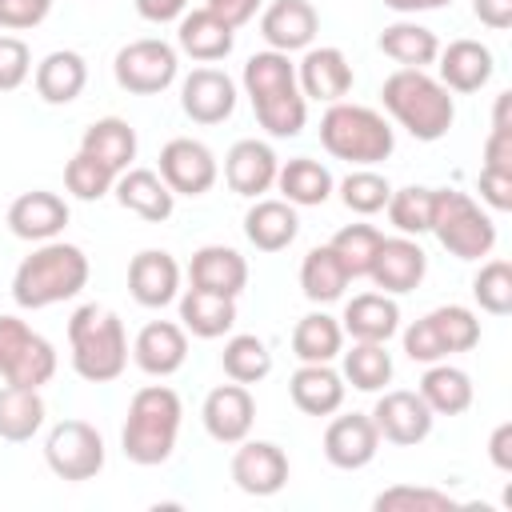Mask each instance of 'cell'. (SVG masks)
<instances>
[{
  "label": "cell",
  "instance_id": "19",
  "mask_svg": "<svg viewBox=\"0 0 512 512\" xmlns=\"http://www.w3.org/2000/svg\"><path fill=\"white\" fill-rule=\"evenodd\" d=\"M376 448H380V432H376L372 416L352 412V416H336L324 428V456L336 468H348V472L364 468V464H372Z\"/></svg>",
  "mask_w": 512,
  "mask_h": 512
},
{
  "label": "cell",
  "instance_id": "26",
  "mask_svg": "<svg viewBox=\"0 0 512 512\" xmlns=\"http://www.w3.org/2000/svg\"><path fill=\"white\" fill-rule=\"evenodd\" d=\"M112 188H116V200H120L128 212H136V216H144V220H152V224L168 220L172 208H176V192H172L156 172H148V168H124V176H120Z\"/></svg>",
  "mask_w": 512,
  "mask_h": 512
},
{
  "label": "cell",
  "instance_id": "34",
  "mask_svg": "<svg viewBox=\"0 0 512 512\" xmlns=\"http://www.w3.org/2000/svg\"><path fill=\"white\" fill-rule=\"evenodd\" d=\"M80 152H88L92 160H100L104 168H112V172L120 176V172L136 160V132L128 128V120L104 116V120H96V124L84 132Z\"/></svg>",
  "mask_w": 512,
  "mask_h": 512
},
{
  "label": "cell",
  "instance_id": "5",
  "mask_svg": "<svg viewBox=\"0 0 512 512\" xmlns=\"http://www.w3.org/2000/svg\"><path fill=\"white\" fill-rule=\"evenodd\" d=\"M68 344H72V368L88 384H108L128 364V336L124 320L104 304H84L68 320Z\"/></svg>",
  "mask_w": 512,
  "mask_h": 512
},
{
  "label": "cell",
  "instance_id": "24",
  "mask_svg": "<svg viewBox=\"0 0 512 512\" xmlns=\"http://www.w3.org/2000/svg\"><path fill=\"white\" fill-rule=\"evenodd\" d=\"M188 356V340L184 328L172 320H152L140 328L136 344H132V360L148 372V376H172Z\"/></svg>",
  "mask_w": 512,
  "mask_h": 512
},
{
  "label": "cell",
  "instance_id": "44",
  "mask_svg": "<svg viewBox=\"0 0 512 512\" xmlns=\"http://www.w3.org/2000/svg\"><path fill=\"white\" fill-rule=\"evenodd\" d=\"M388 220H392V228L396 232H404V236H420V232H428V224H432V188H400V192H392L388 196Z\"/></svg>",
  "mask_w": 512,
  "mask_h": 512
},
{
  "label": "cell",
  "instance_id": "3",
  "mask_svg": "<svg viewBox=\"0 0 512 512\" xmlns=\"http://www.w3.org/2000/svg\"><path fill=\"white\" fill-rule=\"evenodd\" d=\"M380 96H384V108L392 112V120L424 144L440 140L456 120V104H452L448 88L440 80H432L424 68H396L384 80Z\"/></svg>",
  "mask_w": 512,
  "mask_h": 512
},
{
  "label": "cell",
  "instance_id": "28",
  "mask_svg": "<svg viewBox=\"0 0 512 512\" xmlns=\"http://www.w3.org/2000/svg\"><path fill=\"white\" fill-rule=\"evenodd\" d=\"M440 56V84L452 92H476L492 80V52L480 40H452Z\"/></svg>",
  "mask_w": 512,
  "mask_h": 512
},
{
  "label": "cell",
  "instance_id": "42",
  "mask_svg": "<svg viewBox=\"0 0 512 512\" xmlns=\"http://www.w3.org/2000/svg\"><path fill=\"white\" fill-rule=\"evenodd\" d=\"M344 376L352 380V388L360 392H380L392 380V356L384 352V344L376 340H356L344 352Z\"/></svg>",
  "mask_w": 512,
  "mask_h": 512
},
{
  "label": "cell",
  "instance_id": "51",
  "mask_svg": "<svg viewBox=\"0 0 512 512\" xmlns=\"http://www.w3.org/2000/svg\"><path fill=\"white\" fill-rule=\"evenodd\" d=\"M480 200H488L496 212H508L512 208V172L480 168Z\"/></svg>",
  "mask_w": 512,
  "mask_h": 512
},
{
  "label": "cell",
  "instance_id": "1",
  "mask_svg": "<svg viewBox=\"0 0 512 512\" xmlns=\"http://www.w3.org/2000/svg\"><path fill=\"white\" fill-rule=\"evenodd\" d=\"M244 92L252 96L256 120L260 128H268V136H300L304 120H308V100L296 84V68L288 60V52H256L244 64Z\"/></svg>",
  "mask_w": 512,
  "mask_h": 512
},
{
  "label": "cell",
  "instance_id": "20",
  "mask_svg": "<svg viewBox=\"0 0 512 512\" xmlns=\"http://www.w3.org/2000/svg\"><path fill=\"white\" fill-rule=\"evenodd\" d=\"M276 152L264 140H236L224 156V180L236 196H260L276 184Z\"/></svg>",
  "mask_w": 512,
  "mask_h": 512
},
{
  "label": "cell",
  "instance_id": "29",
  "mask_svg": "<svg viewBox=\"0 0 512 512\" xmlns=\"http://www.w3.org/2000/svg\"><path fill=\"white\" fill-rule=\"evenodd\" d=\"M180 320H184V328L192 336L216 340L236 324V296H220V292H208V288L192 284L180 296Z\"/></svg>",
  "mask_w": 512,
  "mask_h": 512
},
{
  "label": "cell",
  "instance_id": "23",
  "mask_svg": "<svg viewBox=\"0 0 512 512\" xmlns=\"http://www.w3.org/2000/svg\"><path fill=\"white\" fill-rule=\"evenodd\" d=\"M316 24L320 16L308 0H272L260 16V36L272 44V52H296L312 44Z\"/></svg>",
  "mask_w": 512,
  "mask_h": 512
},
{
  "label": "cell",
  "instance_id": "37",
  "mask_svg": "<svg viewBox=\"0 0 512 512\" xmlns=\"http://www.w3.org/2000/svg\"><path fill=\"white\" fill-rule=\"evenodd\" d=\"M420 396L432 408V416H460L472 404V380L452 364H432L420 380Z\"/></svg>",
  "mask_w": 512,
  "mask_h": 512
},
{
  "label": "cell",
  "instance_id": "33",
  "mask_svg": "<svg viewBox=\"0 0 512 512\" xmlns=\"http://www.w3.org/2000/svg\"><path fill=\"white\" fill-rule=\"evenodd\" d=\"M396 328H400V308L384 292H360L344 308V332H352V340L388 344V336H396Z\"/></svg>",
  "mask_w": 512,
  "mask_h": 512
},
{
  "label": "cell",
  "instance_id": "13",
  "mask_svg": "<svg viewBox=\"0 0 512 512\" xmlns=\"http://www.w3.org/2000/svg\"><path fill=\"white\" fill-rule=\"evenodd\" d=\"M432 408L424 404L420 392H408V388H396V392H384L372 408V424L384 440L392 444H420L428 432H432Z\"/></svg>",
  "mask_w": 512,
  "mask_h": 512
},
{
  "label": "cell",
  "instance_id": "17",
  "mask_svg": "<svg viewBox=\"0 0 512 512\" xmlns=\"http://www.w3.org/2000/svg\"><path fill=\"white\" fill-rule=\"evenodd\" d=\"M428 272V256L424 248L412 240V236H392V240H380L376 248V260H372V280L376 288L400 296V292H412Z\"/></svg>",
  "mask_w": 512,
  "mask_h": 512
},
{
  "label": "cell",
  "instance_id": "35",
  "mask_svg": "<svg viewBox=\"0 0 512 512\" xmlns=\"http://www.w3.org/2000/svg\"><path fill=\"white\" fill-rule=\"evenodd\" d=\"M40 424H44L40 388H20V384L0 388V440L24 444L40 432Z\"/></svg>",
  "mask_w": 512,
  "mask_h": 512
},
{
  "label": "cell",
  "instance_id": "45",
  "mask_svg": "<svg viewBox=\"0 0 512 512\" xmlns=\"http://www.w3.org/2000/svg\"><path fill=\"white\" fill-rule=\"evenodd\" d=\"M472 296L484 312L508 316L512 312V264L508 260H488L472 280Z\"/></svg>",
  "mask_w": 512,
  "mask_h": 512
},
{
  "label": "cell",
  "instance_id": "30",
  "mask_svg": "<svg viewBox=\"0 0 512 512\" xmlns=\"http://www.w3.org/2000/svg\"><path fill=\"white\" fill-rule=\"evenodd\" d=\"M292 404L308 416H332L344 404V380L328 364H300L288 380Z\"/></svg>",
  "mask_w": 512,
  "mask_h": 512
},
{
  "label": "cell",
  "instance_id": "18",
  "mask_svg": "<svg viewBox=\"0 0 512 512\" xmlns=\"http://www.w3.org/2000/svg\"><path fill=\"white\" fill-rule=\"evenodd\" d=\"M128 292H132V300L144 304V308H164V304H172L176 292H180V264H176L168 252H160V248L136 252L132 264H128Z\"/></svg>",
  "mask_w": 512,
  "mask_h": 512
},
{
  "label": "cell",
  "instance_id": "46",
  "mask_svg": "<svg viewBox=\"0 0 512 512\" xmlns=\"http://www.w3.org/2000/svg\"><path fill=\"white\" fill-rule=\"evenodd\" d=\"M64 184H68V192H72L76 200H100V196L112 192L116 172L104 168L100 160H92L88 152H76V156L64 164Z\"/></svg>",
  "mask_w": 512,
  "mask_h": 512
},
{
  "label": "cell",
  "instance_id": "21",
  "mask_svg": "<svg viewBox=\"0 0 512 512\" xmlns=\"http://www.w3.org/2000/svg\"><path fill=\"white\" fill-rule=\"evenodd\" d=\"M64 224H68V204L56 192H44V188L20 192L8 208V228L20 240H40V244L56 240V232H64Z\"/></svg>",
  "mask_w": 512,
  "mask_h": 512
},
{
  "label": "cell",
  "instance_id": "16",
  "mask_svg": "<svg viewBox=\"0 0 512 512\" xmlns=\"http://www.w3.org/2000/svg\"><path fill=\"white\" fill-rule=\"evenodd\" d=\"M180 108L196 124H220L236 108V84L220 68H192L180 84Z\"/></svg>",
  "mask_w": 512,
  "mask_h": 512
},
{
  "label": "cell",
  "instance_id": "49",
  "mask_svg": "<svg viewBox=\"0 0 512 512\" xmlns=\"http://www.w3.org/2000/svg\"><path fill=\"white\" fill-rule=\"evenodd\" d=\"M32 72V56L28 44L20 36H0V92H12L28 80Z\"/></svg>",
  "mask_w": 512,
  "mask_h": 512
},
{
  "label": "cell",
  "instance_id": "57",
  "mask_svg": "<svg viewBox=\"0 0 512 512\" xmlns=\"http://www.w3.org/2000/svg\"><path fill=\"white\" fill-rule=\"evenodd\" d=\"M392 12H432V8H444L452 0H384Z\"/></svg>",
  "mask_w": 512,
  "mask_h": 512
},
{
  "label": "cell",
  "instance_id": "40",
  "mask_svg": "<svg viewBox=\"0 0 512 512\" xmlns=\"http://www.w3.org/2000/svg\"><path fill=\"white\" fill-rule=\"evenodd\" d=\"M340 344H344V328L328 312H308L292 328V352L300 356V364H328L340 352Z\"/></svg>",
  "mask_w": 512,
  "mask_h": 512
},
{
  "label": "cell",
  "instance_id": "14",
  "mask_svg": "<svg viewBox=\"0 0 512 512\" xmlns=\"http://www.w3.org/2000/svg\"><path fill=\"white\" fill-rule=\"evenodd\" d=\"M232 480L248 496H276L288 484V456L272 440H240L232 456Z\"/></svg>",
  "mask_w": 512,
  "mask_h": 512
},
{
  "label": "cell",
  "instance_id": "12",
  "mask_svg": "<svg viewBox=\"0 0 512 512\" xmlns=\"http://www.w3.org/2000/svg\"><path fill=\"white\" fill-rule=\"evenodd\" d=\"M160 180L176 196H204L216 184V156L208 152V144L176 136L160 148Z\"/></svg>",
  "mask_w": 512,
  "mask_h": 512
},
{
  "label": "cell",
  "instance_id": "32",
  "mask_svg": "<svg viewBox=\"0 0 512 512\" xmlns=\"http://www.w3.org/2000/svg\"><path fill=\"white\" fill-rule=\"evenodd\" d=\"M300 232V220H296V208L288 200H256L244 216V236L260 248V252H280L296 240Z\"/></svg>",
  "mask_w": 512,
  "mask_h": 512
},
{
  "label": "cell",
  "instance_id": "53",
  "mask_svg": "<svg viewBox=\"0 0 512 512\" xmlns=\"http://www.w3.org/2000/svg\"><path fill=\"white\" fill-rule=\"evenodd\" d=\"M472 12L480 24H488L492 32H504L512 24V0H472Z\"/></svg>",
  "mask_w": 512,
  "mask_h": 512
},
{
  "label": "cell",
  "instance_id": "43",
  "mask_svg": "<svg viewBox=\"0 0 512 512\" xmlns=\"http://www.w3.org/2000/svg\"><path fill=\"white\" fill-rule=\"evenodd\" d=\"M380 232L372 224H344L336 236H332V252L340 256V264L348 268V276H368L372 272V260H376V248H380Z\"/></svg>",
  "mask_w": 512,
  "mask_h": 512
},
{
  "label": "cell",
  "instance_id": "41",
  "mask_svg": "<svg viewBox=\"0 0 512 512\" xmlns=\"http://www.w3.org/2000/svg\"><path fill=\"white\" fill-rule=\"evenodd\" d=\"M220 364H224V376L236 380V384H256L272 372V352L260 336H232L220 352Z\"/></svg>",
  "mask_w": 512,
  "mask_h": 512
},
{
  "label": "cell",
  "instance_id": "6",
  "mask_svg": "<svg viewBox=\"0 0 512 512\" xmlns=\"http://www.w3.org/2000/svg\"><path fill=\"white\" fill-rule=\"evenodd\" d=\"M320 144L348 164H380L392 156L396 136L376 108L336 100L320 120Z\"/></svg>",
  "mask_w": 512,
  "mask_h": 512
},
{
  "label": "cell",
  "instance_id": "39",
  "mask_svg": "<svg viewBox=\"0 0 512 512\" xmlns=\"http://www.w3.org/2000/svg\"><path fill=\"white\" fill-rule=\"evenodd\" d=\"M380 52H384V56H392L400 68H424V64H432V60H436L440 40H436V32H432V28L400 20V24H388V28L380 32Z\"/></svg>",
  "mask_w": 512,
  "mask_h": 512
},
{
  "label": "cell",
  "instance_id": "11",
  "mask_svg": "<svg viewBox=\"0 0 512 512\" xmlns=\"http://www.w3.org/2000/svg\"><path fill=\"white\" fill-rule=\"evenodd\" d=\"M176 48L164 40H132L116 52V84L136 96H156L176 80Z\"/></svg>",
  "mask_w": 512,
  "mask_h": 512
},
{
  "label": "cell",
  "instance_id": "27",
  "mask_svg": "<svg viewBox=\"0 0 512 512\" xmlns=\"http://www.w3.org/2000/svg\"><path fill=\"white\" fill-rule=\"evenodd\" d=\"M176 40H180V48H184L192 60L212 64V60H224V56L232 52V44H236V28H232L228 20H220L216 12H208V8H196V12L180 16V32H176Z\"/></svg>",
  "mask_w": 512,
  "mask_h": 512
},
{
  "label": "cell",
  "instance_id": "9",
  "mask_svg": "<svg viewBox=\"0 0 512 512\" xmlns=\"http://www.w3.org/2000/svg\"><path fill=\"white\" fill-rule=\"evenodd\" d=\"M0 376L20 388H44L56 376V348L16 316H0Z\"/></svg>",
  "mask_w": 512,
  "mask_h": 512
},
{
  "label": "cell",
  "instance_id": "47",
  "mask_svg": "<svg viewBox=\"0 0 512 512\" xmlns=\"http://www.w3.org/2000/svg\"><path fill=\"white\" fill-rule=\"evenodd\" d=\"M388 196H392L388 180H384L380 172H372V168L348 172L344 184H340V200H344V208H352V212H360V216L380 212V208L388 204Z\"/></svg>",
  "mask_w": 512,
  "mask_h": 512
},
{
  "label": "cell",
  "instance_id": "54",
  "mask_svg": "<svg viewBox=\"0 0 512 512\" xmlns=\"http://www.w3.org/2000/svg\"><path fill=\"white\" fill-rule=\"evenodd\" d=\"M204 8H208V12H216L220 20H228L232 28H240V24H248V20L256 16L260 0H208Z\"/></svg>",
  "mask_w": 512,
  "mask_h": 512
},
{
  "label": "cell",
  "instance_id": "52",
  "mask_svg": "<svg viewBox=\"0 0 512 512\" xmlns=\"http://www.w3.org/2000/svg\"><path fill=\"white\" fill-rule=\"evenodd\" d=\"M484 168L492 172H512V124L508 128H496L492 124V136L484 144Z\"/></svg>",
  "mask_w": 512,
  "mask_h": 512
},
{
  "label": "cell",
  "instance_id": "48",
  "mask_svg": "<svg viewBox=\"0 0 512 512\" xmlns=\"http://www.w3.org/2000/svg\"><path fill=\"white\" fill-rule=\"evenodd\" d=\"M372 504H376L380 512H412V508H420V512H448V508H456V500H452L448 492L412 488V484H396V488L380 492Z\"/></svg>",
  "mask_w": 512,
  "mask_h": 512
},
{
  "label": "cell",
  "instance_id": "25",
  "mask_svg": "<svg viewBox=\"0 0 512 512\" xmlns=\"http://www.w3.org/2000/svg\"><path fill=\"white\" fill-rule=\"evenodd\" d=\"M188 276H192L196 288H208V292H220V296H240L244 284H248V260H244L236 248L204 244V248L192 256Z\"/></svg>",
  "mask_w": 512,
  "mask_h": 512
},
{
  "label": "cell",
  "instance_id": "10",
  "mask_svg": "<svg viewBox=\"0 0 512 512\" xmlns=\"http://www.w3.org/2000/svg\"><path fill=\"white\" fill-rule=\"evenodd\" d=\"M44 460L60 480H92L104 468V440L88 420H60L44 440Z\"/></svg>",
  "mask_w": 512,
  "mask_h": 512
},
{
  "label": "cell",
  "instance_id": "31",
  "mask_svg": "<svg viewBox=\"0 0 512 512\" xmlns=\"http://www.w3.org/2000/svg\"><path fill=\"white\" fill-rule=\"evenodd\" d=\"M88 84V64L80 52H48L36 64V92L44 104H72Z\"/></svg>",
  "mask_w": 512,
  "mask_h": 512
},
{
  "label": "cell",
  "instance_id": "15",
  "mask_svg": "<svg viewBox=\"0 0 512 512\" xmlns=\"http://www.w3.org/2000/svg\"><path fill=\"white\" fill-rule=\"evenodd\" d=\"M200 416H204V428L216 444H240L252 432L256 404H252V392L232 380V384H220V388L208 392Z\"/></svg>",
  "mask_w": 512,
  "mask_h": 512
},
{
  "label": "cell",
  "instance_id": "55",
  "mask_svg": "<svg viewBox=\"0 0 512 512\" xmlns=\"http://www.w3.org/2000/svg\"><path fill=\"white\" fill-rule=\"evenodd\" d=\"M488 456H492V464H496L500 472H512V424H508V420L496 424V432H492V440H488Z\"/></svg>",
  "mask_w": 512,
  "mask_h": 512
},
{
  "label": "cell",
  "instance_id": "38",
  "mask_svg": "<svg viewBox=\"0 0 512 512\" xmlns=\"http://www.w3.org/2000/svg\"><path fill=\"white\" fill-rule=\"evenodd\" d=\"M348 280H352V276H348V268L340 264V256L332 252V244L312 248V252L304 256V264H300V288H304V296L316 300V304L340 300L344 288H348Z\"/></svg>",
  "mask_w": 512,
  "mask_h": 512
},
{
  "label": "cell",
  "instance_id": "56",
  "mask_svg": "<svg viewBox=\"0 0 512 512\" xmlns=\"http://www.w3.org/2000/svg\"><path fill=\"white\" fill-rule=\"evenodd\" d=\"M184 4L188 0H136V12L144 20H152V24H168V20L184 16Z\"/></svg>",
  "mask_w": 512,
  "mask_h": 512
},
{
  "label": "cell",
  "instance_id": "22",
  "mask_svg": "<svg viewBox=\"0 0 512 512\" xmlns=\"http://www.w3.org/2000/svg\"><path fill=\"white\" fill-rule=\"evenodd\" d=\"M296 84H300L304 100L336 104V100L348 96V88H352V64L344 60L340 48H308L304 60H300Z\"/></svg>",
  "mask_w": 512,
  "mask_h": 512
},
{
  "label": "cell",
  "instance_id": "50",
  "mask_svg": "<svg viewBox=\"0 0 512 512\" xmlns=\"http://www.w3.org/2000/svg\"><path fill=\"white\" fill-rule=\"evenodd\" d=\"M52 4L56 0H0V28H8V32L36 28L52 12Z\"/></svg>",
  "mask_w": 512,
  "mask_h": 512
},
{
  "label": "cell",
  "instance_id": "8",
  "mask_svg": "<svg viewBox=\"0 0 512 512\" xmlns=\"http://www.w3.org/2000/svg\"><path fill=\"white\" fill-rule=\"evenodd\" d=\"M476 344H480V320L460 304L432 308L404 332V352L420 364H436V360H444L452 352H468Z\"/></svg>",
  "mask_w": 512,
  "mask_h": 512
},
{
  "label": "cell",
  "instance_id": "4",
  "mask_svg": "<svg viewBox=\"0 0 512 512\" xmlns=\"http://www.w3.org/2000/svg\"><path fill=\"white\" fill-rule=\"evenodd\" d=\"M180 396L168 388V384H148L132 396L128 404V420H124V432H120V444H124V456L132 464H164L176 448V436H180Z\"/></svg>",
  "mask_w": 512,
  "mask_h": 512
},
{
  "label": "cell",
  "instance_id": "2",
  "mask_svg": "<svg viewBox=\"0 0 512 512\" xmlns=\"http://www.w3.org/2000/svg\"><path fill=\"white\" fill-rule=\"evenodd\" d=\"M88 284V256L76 244L44 240L32 256L20 260L12 276V300L20 308H48L72 300Z\"/></svg>",
  "mask_w": 512,
  "mask_h": 512
},
{
  "label": "cell",
  "instance_id": "36",
  "mask_svg": "<svg viewBox=\"0 0 512 512\" xmlns=\"http://www.w3.org/2000/svg\"><path fill=\"white\" fill-rule=\"evenodd\" d=\"M276 184L284 192L288 204H300V208H312V204H324L332 196V172L312 160V156H296L288 160L280 172H276Z\"/></svg>",
  "mask_w": 512,
  "mask_h": 512
},
{
  "label": "cell",
  "instance_id": "7",
  "mask_svg": "<svg viewBox=\"0 0 512 512\" xmlns=\"http://www.w3.org/2000/svg\"><path fill=\"white\" fill-rule=\"evenodd\" d=\"M428 232H436V240L460 260H480L496 244V224L480 212V204L468 192H456V188H432Z\"/></svg>",
  "mask_w": 512,
  "mask_h": 512
}]
</instances>
